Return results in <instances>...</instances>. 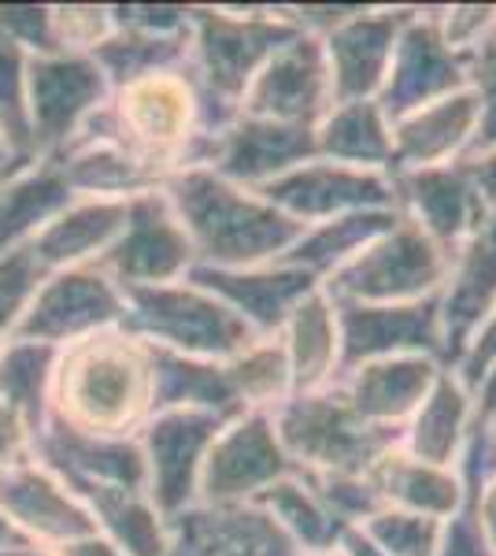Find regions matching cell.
I'll use <instances>...</instances> for the list:
<instances>
[{
    "mask_svg": "<svg viewBox=\"0 0 496 556\" xmlns=\"http://www.w3.org/2000/svg\"><path fill=\"white\" fill-rule=\"evenodd\" d=\"M478 127V101L471 86L459 93L434 101L419 112L396 119L393 134V164L390 172H422V167H445L467 156V146Z\"/></svg>",
    "mask_w": 496,
    "mask_h": 556,
    "instance_id": "25",
    "label": "cell"
},
{
    "mask_svg": "<svg viewBox=\"0 0 496 556\" xmlns=\"http://www.w3.org/2000/svg\"><path fill=\"white\" fill-rule=\"evenodd\" d=\"M0 556H56V553H52V549H41V545L23 542V545H8V549H0Z\"/></svg>",
    "mask_w": 496,
    "mask_h": 556,
    "instance_id": "58",
    "label": "cell"
},
{
    "mask_svg": "<svg viewBox=\"0 0 496 556\" xmlns=\"http://www.w3.org/2000/svg\"><path fill=\"white\" fill-rule=\"evenodd\" d=\"M152 345L126 327L60 349L49 419L93 438H138L152 416Z\"/></svg>",
    "mask_w": 496,
    "mask_h": 556,
    "instance_id": "1",
    "label": "cell"
},
{
    "mask_svg": "<svg viewBox=\"0 0 496 556\" xmlns=\"http://www.w3.org/2000/svg\"><path fill=\"white\" fill-rule=\"evenodd\" d=\"M252 505L264 508V513L275 519L285 534H290V542L301 553L333 549V545L341 542V534L348 531V527H341L338 519L322 508V501L315 497L308 482L301 479V471L270 482V486L259 493Z\"/></svg>",
    "mask_w": 496,
    "mask_h": 556,
    "instance_id": "36",
    "label": "cell"
},
{
    "mask_svg": "<svg viewBox=\"0 0 496 556\" xmlns=\"http://www.w3.org/2000/svg\"><path fill=\"white\" fill-rule=\"evenodd\" d=\"M441 371L445 367L434 356H385V361L352 367L338 386L364 424L404 430L427 393L434 390Z\"/></svg>",
    "mask_w": 496,
    "mask_h": 556,
    "instance_id": "24",
    "label": "cell"
},
{
    "mask_svg": "<svg viewBox=\"0 0 496 556\" xmlns=\"http://www.w3.org/2000/svg\"><path fill=\"white\" fill-rule=\"evenodd\" d=\"M44 267L41 260L34 256L30 245L12 249V253L0 256V349L15 338V327L30 308L34 293L44 282Z\"/></svg>",
    "mask_w": 496,
    "mask_h": 556,
    "instance_id": "42",
    "label": "cell"
},
{
    "mask_svg": "<svg viewBox=\"0 0 496 556\" xmlns=\"http://www.w3.org/2000/svg\"><path fill=\"white\" fill-rule=\"evenodd\" d=\"M285 345V361L293 375L296 393H315L341 382V334H338V308L322 290L308 293L278 330Z\"/></svg>",
    "mask_w": 496,
    "mask_h": 556,
    "instance_id": "28",
    "label": "cell"
},
{
    "mask_svg": "<svg viewBox=\"0 0 496 556\" xmlns=\"http://www.w3.org/2000/svg\"><path fill=\"white\" fill-rule=\"evenodd\" d=\"M126 298L123 286H115L101 267H67V271L44 275L34 293L30 308L15 327L20 342H41L63 349L71 342L97 334V330L123 327Z\"/></svg>",
    "mask_w": 496,
    "mask_h": 556,
    "instance_id": "10",
    "label": "cell"
},
{
    "mask_svg": "<svg viewBox=\"0 0 496 556\" xmlns=\"http://www.w3.org/2000/svg\"><path fill=\"white\" fill-rule=\"evenodd\" d=\"M227 424L230 419L212 416V412L167 408L152 412L149 424L138 430V445L149 475V497L164 513L167 523L196 505L204 456Z\"/></svg>",
    "mask_w": 496,
    "mask_h": 556,
    "instance_id": "11",
    "label": "cell"
},
{
    "mask_svg": "<svg viewBox=\"0 0 496 556\" xmlns=\"http://www.w3.org/2000/svg\"><path fill=\"white\" fill-rule=\"evenodd\" d=\"M56 167L71 193L93 197V201H133V197L160 190L167 182L152 164L107 138L75 141L56 156Z\"/></svg>",
    "mask_w": 496,
    "mask_h": 556,
    "instance_id": "26",
    "label": "cell"
},
{
    "mask_svg": "<svg viewBox=\"0 0 496 556\" xmlns=\"http://www.w3.org/2000/svg\"><path fill=\"white\" fill-rule=\"evenodd\" d=\"M371 486L378 490L385 508H400V513L430 516V519H453L463 501V486L453 468H434V464L415 460L393 445L382 460L367 471Z\"/></svg>",
    "mask_w": 496,
    "mask_h": 556,
    "instance_id": "31",
    "label": "cell"
},
{
    "mask_svg": "<svg viewBox=\"0 0 496 556\" xmlns=\"http://www.w3.org/2000/svg\"><path fill=\"white\" fill-rule=\"evenodd\" d=\"M8 545H23V538L12 523H8L4 508H0V549H8Z\"/></svg>",
    "mask_w": 496,
    "mask_h": 556,
    "instance_id": "57",
    "label": "cell"
},
{
    "mask_svg": "<svg viewBox=\"0 0 496 556\" xmlns=\"http://www.w3.org/2000/svg\"><path fill=\"white\" fill-rule=\"evenodd\" d=\"M60 349L41 342H20L12 338L0 349V397L15 412L30 419V427H44L49 419V386L56 371Z\"/></svg>",
    "mask_w": 496,
    "mask_h": 556,
    "instance_id": "38",
    "label": "cell"
},
{
    "mask_svg": "<svg viewBox=\"0 0 496 556\" xmlns=\"http://www.w3.org/2000/svg\"><path fill=\"white\" fill-rule=\"evenodd\" d=\"M34 460L56 475L78 501L107 486L149 493L145 456H141L138 438H93L56 424V419H44L38 442H34Z\"/></svg>",
    "mask_w": 496,
    "mask_h": 556,
    "instance_id": "16",
    "label": "cell"
},
{
    "mask_svg": "<svg viewBox=\"0 0 496 556\" xmlns=\"http://www.w3.org/2000/svg\"><path fill=\"white\" fill-rule=\"evenodd\" d=\"M26 64L30 52L0 38V138L15 164H34L30 108H26Z\"/></svg>",
    "mask_w": 496,
    "mask_h": 556,
    "instance_id": "40",
    "label": "cell"
},
{
    "mask_svg": "<svg viewBox=\"0 0 496 556\" xmlns=\"http://www.w3.org/2000/svg\"><path fill=\"white\" fill-rule=\"evenodd\" d=\"M341 549H345L348 556H385L371 538L359 531V527H348V531L341 534Z\"/></svg>",
    "mask_w": 496,
    "mask_h": 556,
    "instance_id": "56",
    "label": "cell"
},
{
    "mask_svg": "<svg viewBox=\"0 0 496 556\" xmlns=\"http://www.w3.org/2000/svg\"><path fill=\"white\" fill-rule=\"evenodd\" d=\"M123 327L170 353L227 364L259 338L245 319L233 316L219 298H212L189 278L167 286H133V290H123Z\"/></svg>",
    "mask_w": 496,
    "mask_h": 556,
    "instance_id": "5",
    "label": "cell"
},
{
    "mask_svg": "<svg viewBox=\"0 0 496 556\" xmlns=\"http://www.w3.org/2000/svg\"><path fill=\"white\" fill-rule=\"evenodd\" d=\"M333 308H338L341 334V375H348L359 364L385 361V356H434L445 367L437 298L408 304L333 301Z\"/></svg>",
    "mask_w": 496,
    "mask_h": 556,
    "instance_id": "14",
    "label": "cell"
},
{
    "mask_svg": "<svg viewBox=\"0 0 496 556\" xmlns=\"http://www.w3.org/2000/svg\"><path fill=\"white\" fill-rule=\"evenodd\" d=\"M301 479L308 482L315 497L322 501V508H327L341 527H359L385 508L367 475H308V471H301Z\"/></svg>",
    "mask_w": 496,
    "mask_h": 556,
    "instance_id": "43",
    "label": "cell"
},
{
    "mask_svg": "<svg viewBox=\"0 0 496 556\" xmlns=\"http://www.w3.org/2000/svg\"><path fill=\"white\" fill-rule=\"evenodd\" d=\"M467 86L478 101V127L471 146H467V156H482V152L496 149V38L482 41L471 52V83Z\"/></svg>",
    "mask_w": 496,
    "mask_h": 556,
    "instance_id": "45",
    "label": "cell"
},
{
    "mask_svg": "<svg viewBox=\"0 0 496 556\" xmlns=\"http://www.w3.org/2000/svg\"><path fill=\"white\" fill-rule=\"evenodd\" d=\"M112 101L104 71L86 52H44L26 64V108H30L34 156L56 160L71 149L101 108Z\"/></svg>",
    "mask_w": 496,
    "mask_h": 556,
    "instance_id": "7",
    "label": "cell"
},
{
    "mask_svg": "<svg viewBox=\"0 0 496 556\" xmlns=\"http://www.w3.org/2000/svg\"><path fill=\"white\" fill-rule=\"evenodd\" d=\"M441 527H445V519L382 508L367 523H359V531L371 538L385 556H434L441 542Z\"/></svg>",
    "mask_w": 496,
    "mask_h": 556,
    "instance_id": "41",
    "label": "cell"
},
{
    "mask_svg": "<svg viewBox=\"0 0 496 556\" xmlns=\"http://www.w3.org/2000/svg\"><path fill=\"white\" fill-rule=\"evenodd\" d=\"M493 361H496V308L485 316L482 327L474 330V338L467 342L463 356H459L456 367H448V371H456V379L474 393L478 382L485 379V371L493 367Z\"/></svg>",
    "mask_w": 496,
    "mask_h": 556,
    "instance_id": "50",
    "label": "cell"
},
{
    "mask_svg": "<svg viewBox=\"0 0 496 556\" xmlns=\"http://www.w3.org/2000/svg\"><path fill=\"white\" fill-rule=\"evenodd\" d=\"M82 505L93 516L97 534H104L123 556H170V523L145 490H93Z\"/></svg>",
    "mask_w": 496,
    "mask_h": 556,
    "instance_id": "34",
    "label": "cell"
},
{
    "mask_svg": "<svg viewBox=\"0 0 496 556\" xmlns=\"http://www.w3.org/2000/svg\"><path fill=\"white\" fill-rule=\"evenodd\" d=\"M34 442H38V427H30L23 412L0 397V479L34 460Z\"/></svg>",
    "mask_w": 496,
    "mask_h": 556,
    "instance_id": "49",
    "label": "cell"
},
{
    "mask_svg": "<svg viewBox=\"0 0 496 556\" xmlns=\"http://www.w3.org/2000/svg\"><path fill=\"white\" fill-rule=\"evenodd\" d=\"M52 45L56 52H93L104 38H112V4H49Z\"/></svg>",
    "mask_w": 496,
    "mask_h": 556,
    "instance_id": "44",
    "label": "cell"
},
{
    "mask_svg": "<svg viewBox=\"0 0 496 556\" xmlns=\"http://www.w3.org/2000/svg\"><path fill=\"white\" fill-rule=\"evenodd\" d=\"M230 386L245 412H275L293 397V375L285 361V345L278 334L256 338L245 353L227 361Z\"/></svg>",
    "mask_w": 496,
    "mask_h": 556,
    "instance_id": "39",
    "label": "cell"
},
{
    "mask_svg": "<svg viewBox=\"0 0 496 556\" xmlns=\"http://www.w3.org/2000/svg\"><path fill=\"white\" fill-rule=\"evenodd\" d=\"M170 556H301L256 505H193L170 519Z\"/></svg>",
    "mask_w": 496,
    "mask_h": 556,
    "instance_id": "23",
    "label": "cell"
},
{
    "mask_svg": "<svg viewBox=\"0 0 496 556\" xmlns=\"http://www.w3.org/2000/svg\"><path fill=\"white\" fill-rule=\"evenodd\" d=\"M437 308L445 367H456L474 330L496 308V212L485 215L474 235L453 253L448 278L437 293Z\"/></svg>",
    "mask_w": 496,
    "mask_h": 556,
    "instance_id": "18",
    "label": "cell"
},
{
    "mask_svg": "<svg viewBox=\"0 0 496 556\" xmlns=\"http://www.w3.org/2000/svg\"><path fill=\"white\" fill-rule=\"evenodd\" d=\"M333 108L330 67L322 38L296 34L275 56L259 67L249 89L238 101V115L290 127H319V119Z\"/></svg>",
    "mask_w": 496,
    "mask_h": 556,
    "instance_id": "13",
    "label": "cell"
},
{
    "mask_svg": "<svg viewBox=\"0 0 496 556\" xmlns=\"http://www.w3.org/2000/svg\"><path fill=\"white\" fill-rule=\"evenodd\" d=\"M270 424L293 468L308 475H367L404 434L364 424L341 386L296 393L270 412Z\"/></svg>",
    "mask_w": 496,
    "mask_h": 556,
    "instance_id": "4",
    "label": "cell"
},
{
    "mask_svg": "<svg viewBox=\"0 0 496 556\" xmlns=\"http://www.w3.org/2000/svg\"><path fill=\"white\" fill-rule=\"evenodd\" d=\"M489 424H493V427H496V416H493V419H489Z\"/></svg>",
    "mask_w": 496,
    "mask_h": 556,
    "instance_id": "61",
    "label": "cell"
},
{
    "mask_svg": "<svg viewBox=\"0 0 496 556\" xmlns=\"http://www.w3.org/2000/svg\"><path fill=\"white\" fill-rule=\"evenodd\" d=\"M448 264L453 256L400 215L382 238H374L322 278L319 290L338 304H408L437 298L448 278Z\"/></svg>",
    "mask_w": 496,
    "mask_h": 556,
    "instance_id": "6",
    "label": "cell"
},
{
    "mask_svg": "<svg viewBox=\"0 0 496 556\" xmlns=\"http://www.w3.org/2000/svg\"><path fill=\"white\" fill-rule=\"evenodd\" d=\"M89 56L104 71L107 86L119 89L138 78H149L156 71H175L189 64V34L160 38V34H138V30H112Z\"/></svg>",
    "mask_w": 496,
    "mask_h": 556,
    "instance_id": "37",
    "label": "cell"
},
{
    "mask_svg": "<svg viewBox=\"0 0 496 556\" xmlns=\"http://www.w3.org/2000/svg\"><path fill=\"white\" fill-rule=\"evenodd\" d=\"M311 160H319V152H315V127H290V123H267L238 115L215 138L212 172L233 186L259 190V186L290 175L293 167H304Z\"/></svg>",
    "mask_w": 496,
    "mask_h": 556,
    "instance_id": "21",
    "label": "cell"
},
{
    "mask_svg": "<svg viewBox=\"0 0 496 556\" xmlns=\"http://www.w3.org/2000/svg\"><path fill=\"white\" fill-rule=\"evenodd\" d=\"M193 286H201L212 298H219L233 316H241L259 338H270L285 327L293 308L308 293L319 290V278L285 264L245 267V271H222V267H201L186 275Z\"/></svg>",
    "mask_w": 496,
    "mask_h": 556,
    "instance_id": "22",
    "label": "cell"
},
{
    "mask_svg": "<svg viewBox=\"0 0 496 556\" xmlns=\"http://www.w3.org/2000/svg\"><path fill=\"white\" fill-rule=\"evenodd\" d=\"M112 23H115V30H138V34L175 38V34H189L193 8H182V4H112Z\"/></svg>",
    "mask_w": 496,
    "mask_h": 556,
    "instance_id": "47",
    "label": "cell"
},
{
    "mask_svg": "<svg viewBox=\"0 0 496 556\" xmlns=\"http://www.w3.org/2000/svg\"><path fill=\"white\" fill-rule=\"evenodd\" d=\"M434 556H493V549H489V542H485L482 527H478L471 505H463L453 519H445Z\"/></svg>",
    "mask_w": 496,
    "mask_h": 556,
    "instance_id": "51",
    "label": "cell"
},
{
    "mask_svg": "<svg viewBox=\"0 0 496 556\" xmlns=\"http://www.w3.org/2000/svg\"><path fill=\"white\" fill-rule=\"evenodd\" d=\"M75 201L56 160H34L0 178V256L30 245Z\"/></svg>",
    "mask_w": 496,
    "mask_h": 556,
    "instance_id": "29",
    "label": "cell"
},
{
    "mask_svg": "<svg viewBox=\"0 0 496 556\" xmlns=\"http://www.w3.org/2000/svg\"><path fill=\"white\" fill-rule=\"evenodd\" d=\"M408 15L411 8H356L345 23L322 38L333 104L374 101L382 93L396 34L408 23Z\"/></svg>",
    "mask_w": 496,
    "mask_h": 556,
    "instance_id": "17",
    "label": "cell"
},
{
    "mask_svg": "<svg viewBox=\"0 0 496 556\" xmlns=\"http://www.w3.org/2000/svg\"><path fill=\"white\" fill-rule=\"evenodd\" d=\"M437 26L453 52H474L496 34V8H437Z\"/></svg>",
    "mask_w": 496,
    "mask_h": 556,
    "instance_id": "48",
    "label": "cell"
},
{
    "mask_svg": "<svg viewBox=\"0 0 496 556\" xmlns=\"http://www.w3.org/2000/svg\"><path fill=\"white\" fill-rule=\"evenodd\" d=\"M126 204L130 201H93V197H75L38 238L30 241L34 256L41 260L44 271H67V267H86L104 256V249L119 238L126 223Z\"/></svg>",
    "mask_w": 496,
    "mask_h": 556,
    "instance_id": "27",
    "label": "cell"
},
{
    "mask_svg": "<svg viewBox=\"0 0 496 556\" xmlns=\"http://www.w3.org/2000/svg\"><path fill=\"white\" fill-rule=\"evenodd\" d=\"M93 267H101L123 290L182 282L193 271V245H189L182 223H178L164 190H149L126 204V223L119 238L104 249V256Z\"/></svg>",
    "mask_w": 496,
    "mask_h": 556,
    "instance_id": "9",
    "label": "cell"
},
{
    "mask_svg": "<svg viewBox=\"0 0 496 556\" xmlns=\"http://www.w3.org/2000/svg\"><path fill=\"white\" fill-rule=\"evenodd\" d=\"M301 556H348L345 549H341V542L333 545V549H319V553H301Z\"/></svg>",
    "mask_w": 496,
    "mask_h": 556,
    "instance_id": "60",
    "label": "cell"
},
{
    "mask_svg": "<svg viewBox=\"0 0 496 556\" xmlns=\"http://www.w3.org/2000/svg\"><path fill=\"white\" fill-rule=\"evenodd\" d=\"M56 556H123L115 549L112 542H107L104 534H86V538H75V542H67L63 549H56Z\"/></svg>",
    "mask_w": 496,
    "mask_h": 556,
    "instance_id": "54",
    "label": "cell"
},
{
    "mask_svg": "<svg viewBox=\"0 0 496 556\" xmlns=\"http://www.w3.org/2000/svg\"><path fill=\"white\" fill-rule=\"evenodd\" d=\"M396 212L411 219L422 235H430L448 256L463 245L485 219V204L467 178L463 164L422 167V172H390Z\"/></svg>",
    "mask_w": 496,
    "mask_h": 556,
    "instance_id": "19",
    "label": "cell"
},
{
    "mask_svg": "<svg viewBox=\"0 0 496 556\" xmlns=\"http://www.w3.org/2000/svg\"><path fill=\"white\" fill-rule=\"evenodd\" d=\"M471 508H474V519H478V527H482L485 542H489V549L496 556V479L471 501Z\"/></svg>",
    "mask_w": 496,
    "mask_h": 556,
    "instance_id": "53",
    "label": "cell"
},
{
    "mask_svg": "<svg viewBox=\"0 0 496 556\" xmlns=\"http://www.w3.org/2000/svg\"><path fill=\"white\" fill-rule=\"evenodd\" d=\"M471 83V52H453L441 38L434 8H411L393 45L382 93L374 97L390 127L419 108L445 101Z\"/></svg>",
    "mask_w": 496,
    "mask_h": 556,
    "instance_id": "8",
    "label": "cell"
},
{
    "mask_svg": "<svg viewBox=\"0 0 496 556\" xmlns=\"http://www.w3.org/2000/svg\"><path fill=\"white\" fill-rule=\"evenodd\" d=\"M256 193L290 219L304 223V227L338 219V215L348 212H396L390 172H359V167L330 164V160H311L304 167H293L290 175L259 186Z\"/></svg>",
    "mask_w": 496,
    "mask_h": 556,
    "instance_id": "15",
    "label": "cell"
},
{
    "mask_svg": "<svg viewBox=\"0 0 496 556\" xmlns=\"http://www.w3.org/2000/svg\"><path fill=\"white\" fill-rule=\"evenodd\" d=\"M160 190L182 223L201 267L245 271V267L278 264L308 230L267 204L256 190L227 182L212 167L170 175Z\"/></svg>",
    "mask_w": 496,
    "mask_h": 556,
    "instance_id": "2",
    "label": "cell"
},
{
    "mask_svg": "<svg viewBox=\"0 0 496 556\" xmlns=\"http://www.w3.org/2000/svg\"><path fill=\"white\" fill-rule=\"evenodd\" d=\"M15 167H20V164H15V160L8 156V146H4V138H0V178H4V175H12Z\"/></svg>",
    "mask_w": 496,
    "mask_h": 556,
    "instance_id": "59",
    "label": "cell"
},
{
    "mask_svg": "<svg viewBox=\"0 0 496 556\" xmlns=\"http://www.w3.org/2000/svg\"><path fill=\"white\" fill-rule=\"evenodd\" d=\"M0 38L20 45L30 56L56 52V45H52L49 4H0Z\"/></svg>",
    "mask_w": 496,
    "mask_h": 556,
    "instance_id": "46",
    "label": "cell"
},
{
    "mask_svg": "<svg viewBox=\"0 0 496 556\" xmlns=\"http://www.w3.org/2000/svg\"><path fill=\"white\" fill-rule=\"evenodd\" d=\"M152 408H193L222 419L245 416L230 386L227 364L196 361V356H182L156 345H152Z\"/></svg>",
    "mask_w": 496,
    "mask_h": 556,
    "instance_id": "32",
    "label": "cell"
},
{
    "mask_svg": "<svg viewBox=\"0 0 496 556\" xmlns=\"http://www.w3.org/2000/svg\"><path fill=\"white\" fill-rule=\"evenodd\" d=\"M396 219H400V212L374 208V212H348V215H338V219L315 223V227L304 230V238L296 241L278 264L301 267V271H308L322 282V278L330 271H338V267L356 256L364 245L382 238Z\"/></svg>",
    "mask_w": 496,
    "mask_h": 556,
    "instance_id": "35",
    "label": "cell"
},
{
    "mask_svg": "<svg viewBox=\"0 0 496 556\" xmlns=\"http://www.w3.org/2000/svg\"><path fill=\"white\" fill-rule=\"evenodd\" d=\"M315 152L330 164L359 167V172H390L393 134L378 101L333 104L315 127Z\"/></svg>",
    "mask_w": 496,
    "mask_h": 556,
    "instance_id": "33",
    "label": "cell"
},
{
    "mask_svg": "<svg viewBox=\"0 0 496 556\" xmlns=\"http://www.w3.org/2000/svg\"><path fill=\"white\" fill-rule=\"evenodd\" d=\"M474 424V393L456 379V371H441L434 390L427 393V401L419 412L408 419L400 434V450L415 456L422 464L434 468H453L463 450V438Z\"/></svg>",
    "mask_w": 496,
    "mask_h": 556,
    "instance_id": "30",
    "label": "cell"
},
{
    "mask_svg": "<svg viewBox=\"0 0 496 556\" xmlns=\"http://www.w3.org/2000/svg\"><path fill=\"white\" fill-rule=\"evenodd\" d=\"M459 164H463L467 178H471V186L482 197L485 212H496V149L482 152V156H467Z\"/></svg>",
    "mask_w": 496,
    "mask_h": 556,
    "instance_id": "52",
    "label": "cell"
},
{
    "mask_svg": "<svg viewBox=\"0 0 496 556\" xmlns=\"http://www.w3.org/2000/svg\"><path fill=\"white\" fill-rule=\"evenodd\" d=\"M296 475L270 424V412L230 419L204 456L196 505H252L270 482Z\"/></svg>",
    "mask_w": 496,
    "mask_h": 556,
    "instance_id": "12",
    "label": "cell"
},
{
    "mask_svg": "<svg viewBox=\"0 0 496 556\" xmlns=\"http://www.w3.org/2000/svg\"><path fill=\"white\" fill-rule=\"evenodd\" d=\"M474 416L478 419H493L496 416V361H493V367L485 371V379L478 382V390H474Z\"/></svg>",
    "mask_w": 496,
    "mask_h": 556,
    "instance_id": "55",
    "label": "cell"
},
{
    "mask_svg": "<svg viewBox=\"0 0 496 556\" xmlns=\"http://www.w3.org/2000/svg\"><path fill=\"white\" fill-rule=\"evenodd\" d=\"M0 508L8 523L20 531L23 542L41 549H63L75 538L97 531L93 516L52 471H44L38 460L8 471L0 479Z\"/></svg>",
    "mask_w": 496,
    "mask_h": 556,
    "instance_id": "20",
    "label": "cell"
},
{
    "mask_svg": "<svg viewBox=\"0 0 496 556\" xmlns=\"http://www.w3.org/2000/svg\"><path fill=\"white\" fill-rule=\"evenodd\" d=\"M296 26L278 8H193L189 75L201 93L204 134H222L238 119V101L259 67L293 41Z\"/></svg>",
    "mask_w": 496,
    "mask_h": 556,
    "instance_id": "3",
    "label": "cell"
}]
</instances>
